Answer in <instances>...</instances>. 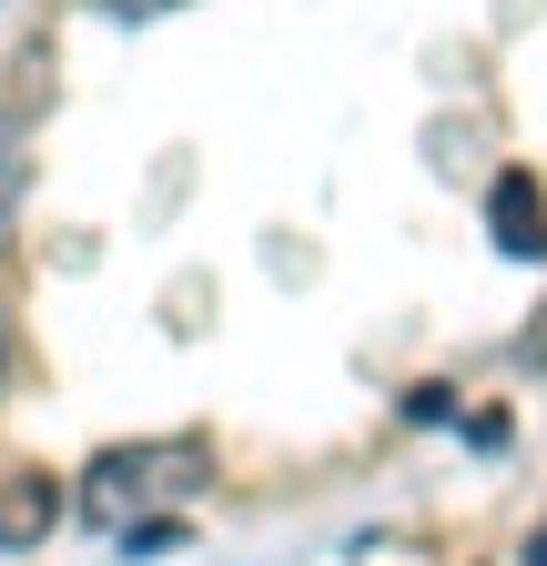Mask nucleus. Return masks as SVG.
I'll list each match as a JSON object with an SVG mask.
<instances>
[{"instance_id":"f257e3e1","label":"nucleus","mask_w":547,"mask_h":566,"mask_svg":"<svg viewBox=\"0 0 547 566\" xmlns=\"http://www.w3.org/2000/svg\"><path fill=\"white\" fill-rule=\"evenodd\" d=\"M193 465H203V446H122V455H102L92 465V485H82V506L122 536L143 506H163V495H183L193 485Z\"/></svg>"},{"instance_id":"f03ea898","label":"nucleus","mask_w":547,"mask_h":566,"mask_svg":"<svg viewBox=\"0 0 547 566\" xmlns=\"http://www.w3.org/2000/svg\"><path fill=\"white\" fill-rule=\"evenodd\" d=\"M487 233L527 263V253H547V192H537V172H497V192H487Z\"/></svg>"},{"instance_id":"7ed1b4c3","label":"nucleus","mask_w":547,"mask_h":566,"mask_svg":"<svg viewBox=\"0 0 547 566\" xmlns=\"http://www.w3.org/2000/svg\"><path fill=\"white\" fill-rule=\"evenodd\" d=\"M61 526V485L51 475H11L0 485V546H41Z\"/></svg>"},{"instance_id":"20e7f679","label":"nucleus","mask_w":547,"mask_h":566,"mask_svg":"<svg viewBox=\"0 0 547 566\" xmlns=\"http://www.w3.org/2000/svg\"><path fill=\"white\" fill-rule=\"evenodd\" d=\"M21 122H31V82H0V223H11L21 172H31V153H21Z\"/></svg>"},{"instance_id":"39448f33","label":"nucleus","mask_w":547,"mask_h":566,"mask_svg":"<svg viewBox=\"0 0 547 566\" xmlns=\"http://www.w3.org/2000/svg\"><path fill=\"white\" fill-rule=\"evenodd\" d=\"M112 11H173V0H112Z\"/></svg>"},{"instance_id":"423d86ee","label":"nucleus","mask_w":547,"mask_h":566,"mask_svg":"<svg viewBox=\"0 0 547 566\" xmlns=\"http://www.w3.org/2000/svg\"><path fill=\"white\" fill-rule=\"evenodd\" d=\"M527 566H547V536H537V546H527Z\"/></svg>"},{"instance_id":"0eeeda50","label":"nucleus","mask_w":547,"mask_h":566,"mask_svg":"<svg viewBox=\"0 0 547 566\" xmlns=\"http://www.w3.org/2000/svg\"><path fill=\"white\" fill-rule=\"evenodd\" d=\"M0 354H11V334H0Z\"/></svg>"}]
</instances>
